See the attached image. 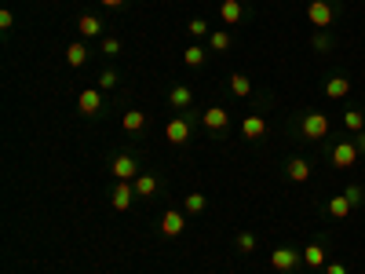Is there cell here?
<instances>
[{"instance_id": "obj_5", "label": "cell", "mask_w": 365, "mask_h": 274, "mask_svg": "<svg viewBox=\"0 0 365 274\" xmlns=\"http://www.w3.org/2000/svg\"><path fill=\"white\" fill-rule=\"evenodd\" d=\"M110 172H114V179H124V183H136L143 172H139V157L132 154V150H121V154H114V161H110Z\"/></svg>"}, {"instance_id": "obj_23", "label": "cell", "mask_w": 365, "mask_h": 274, "mask_svg": "<svg viewBox=\"0 0 365 274\" xmlns=\"http://www.w3.org/2000/svg\"><path fill=\"white\" fill-rule=\"evenodd\" d=\"M343 129H347L351 136L365 132V114L361 110H343Z\"/></svg>"}, {"instance_id": "obj_17", "label": "cell", "mask_w": 365, "mask_h": 274, "mask_svg": "<svg viewBox=\"0 0 365 274\" xmlns=\"http://www.w3.org/2000/svg\"><path fill=\"white\" fill-rule=\"evenodd\" d=\"M220 18H223L227 26L245 23V4H241V0H223V4H220Z\"/></svg>"}, {"instance_id": "obj_36", "label": "cell", "mask_w": 365, "mask_h": 274, "mask_svg": "<svg viewBox=\"0 0 365 274\" xmlns=\"http://www.w3.org/2000/svg\"><path fill=\"white\" fill-rule=\"evenodd\" d=\"M99 4H102V8H124L128 0H99Z\"/></svg>"}, {"instance_id": "obj_10", "label": "cell", "mask_w": 365, "mask_h": 274, "mask_svg": "<svg viewBox=\"0 0 365 274\" xmlns=\"http://www.w3.org/2000/svg\"><path fill=\"white\" fill-rule=\"evenodd\" d=\"M77 110H80L84 117H95V114L102 110V88H80V95H77Z\"/></svg>"}, {"instance_id": "obj_2", "label": "cell", "mask_w": 365, "mask_h": 274, "mask_svg": "<svg viewBox=\"0 0 365 274\" xmlns=\"http://www.w3.org/2000/svg\"><path fill=\"white\" fill-rule=\"evenodd\" d=\"M325 157H329V165H333V168H354L361 154H358L354 139H336V143H329V139H325Z\"/></svg>"}, {"instance_id": "obj_14", "label": "cell", "mask_w": 365, "mask_h": 274, "mask_svg": "<svg viewBox=\"0 0 365 274\" xmlns=\"http://www.w3.org/2000/svg\"><path fill=\"white\" fill-rule=\"evenodd\" d=\"M241 136H245V139H252V143L267 139V121H263L260 114H249V117L241 121Z\"/></svg>"}, {"instance_id": "obj_6", "label": "cell", "mask_w": 365, "mask_h": 274, "mask_svg": "<svg viewBox=\"0 0 365 274\" xmlns=\"http://www.w3.org/2000/svg\"><path fill=\"white\" fill-rule=\"evenodd\" d=\"M325 263H329V242H325V238H314L311 245H304V267H307L311 274L325 270Z\"/></svg>"}, {"instance_id": "obj_15", "label": "cell", "mask_w": 365, "mask_h": 274, "mask_svg": "<svg viewBox=\"0 0 365 274\" xmlns=\"http://www.w3.org/2000/svg\"><path fill=\"white\" fill-rule=\"evenodd\" d=\"M354 213V205L343 198V194H333V198H325V216L329 220H347Z\"/></svg>"}, {"instance_id": "obj_13", "label": "cell", "mask_w": 365, "mask_h": 274, "mask_svg": "<svg viewBox=\"0 0 365 274\" xmlns=\"http://www.w3.org/2000/svg\"><path fill=\"white\" fill-rule=\"evenodd\" d=\"M168 107L183 110V114L194 107V92H190V84H172V88H168Z\"/></svg>"}, {"instance_id": "obj_16", "label": "cell", "mask_w": 365, "mask_h": 274, "mask_svg": "<svg viewBox=\"0 0 365 274\" xmlns=\"http://www.w3.org/2000/svg\"><path fill=\"white\" fill-rule=\"evenodd\" d=\"M325 95H329V99H347V95H351V77H347V73H333V77L325 81Z\"/></svg>"}, {"instance_id": "obj_30", "label": "cell", "mask_w": 365, "mask_h": 274, "mask_svg": "<svg viewBox=\"0 0 365 274\" xmlns=\"http://www.w3.org/2000/svg\"><path fill=\"white\" fill-rule=\"evenodd\" d=\"M99 52H102L106 59H117V55H121V40H117V37H102Z\"/></svg>"}, {"instance_id": "obj_7", "label": "cell", "mask_w": 365, "mask_h": 274, "mask_svg": "<svg viewBox=\"0 0 365 274\" xmlns=\"http://www.w3.org/2000/svg\"><path fill=\"white\" fill-rule=\"evenodd\" d=\"M190 132H194V117H190V114L172 117V121L164 124V136H168V143H172V146H183V143L190 139Z\"/></svg>"}, {"instance_id": "obj_4", "label": "cell", "mask_w": 365, "mask_h": 274, "mask_svg": "<svg viewBox=\"0 0 365 274\" xmlns=\"http://www.w3.org/2000/svg\"><path fill=\"white\" fill-rule=\"evenodd\" d=\"M340 15V4L336 0H311L307 4V18L314 23V30H329Z\"/></svg>"}, {"instance_id": "obj_28", "label": "cell", "mask_w": 365, "mask_h": 274, "mask_svg": "<svg viewBox=\"0 0 365 274\" xmlns=\"http://www.w3.org/2000/svg\"><path fill=\"white\" fill-rule=\"evenodd\" d=\"M234 245H238V252H245V256H249V252H256V245H260V238H256L252 230H241V234L234 238Z\"/></svg>"}, {"instance_id": "obj_25", "label": "cell", "mask_w": 365, "mask_h": 274, "mask_svg": "<svg viewBox=\"0 0 365 274\" xmlns=\"http://www.w3.org/2000/svg\"><path fill=\"white\" fill-rule=\"evenodd\" d=\"M205 59H208V52H205L201 44H190V48L183 52V62H186L190 70H198V66H205Z\"/></svg>"}, {"instance_id": "obj_21", "label": "cell", "mask_w": 365, "mask_h": 274, "mask_svg": "<svg viewBox=\"0 0 365 274\" xmlns=\"http://www.w3.org/2000/svg\"><path fill=\"white\" fill-rule=\"evenodd\" d=\"M66 62H70L73 70H80L84 62H88V48H84V40H73V44L66 48Z\"/></svg>"}, {"instance_id": "obj_32", "label": "cell", "mask_w": 365, "mask_h": 274, "mask_svg": "<svg viewBox=\"0 0 365 274\" xmlns=\"http://www.w3.org/2000/svg\"><path fill=\"white\" fill-rule=\"evenodd\" d=\"M95 81H99V88H102V92H114V88H117V73H114V70H102Z\"/></svg>"}, {"instance_id": "obj_22", "label": "cell", "mask_w": 365, "mask_h": 274, "mask_svg": "<svg viewBox=\"0 0 365 274\" xmlns=\"http://www.w3.org/2000/svg\"><path fill=\"white\" fill-rule=\"evenodd\" d=\"M121 124H124V132H143L146 129V114L143 110H124Z\"/></svg>"}, {"instance_id": "obj_20", "label": "cell", "mask_w": 365, "mask_h": 274, "mask_svg": "<svg viewBox=\"0 0 365 274\" xmlns=\"http://www.w3.org/2000/svg\"><path fill=\"white\" fill-rule=\"evenodd\" d=\"M205 205H208V198H205L201 191H194V194H186V198H183V213H186V216H201V213H205Z\"/></svg>"}, {"instance_id": "obj_9", "label": "cell", "mask_w": 365, "mask_h": 274, "mask_svg": "<svg viewBox=\"0 0 365 274\" xmlns=\"http://www.w3.org/2000/svg\"><path fill=\"white\" fill-rule=\"evenodd\" d=\"M201 124H205L208 132H216V136H220V132H227V129H230V110H227V107H208V110L201 114Z\"/></svg>"}, {"instance_id": "obj_33", "label": "cell", "mask_w": 365, "mask_h": 274, "mask_svg": "<svg viewBox=\"0 0 365 274\" xmlns=\"http://www.w3.org/2000/svg\"><path fill=\"white\" fill-rule=\"evenodd\" d=\"M321 274H351V270H347V263H340V260H329V263H325V270H321Z\"/></svg>"}, {"instance_id": "obj_1", "label": "cell", "mask_w": 365, "mask_h": 274, "mask_svg": "<svg viewBox=\"0 0 365 274\" xmlns=\"http://www.w3.org/2000/svg\"><path fill=\"white\" fill-rule=\"evenodd\" d=\"M296 132L307 143H325L329 132H333V124L321 110H304V114H296Z\"/></svg>"}, {"instance_id": "obj_27", "label": "cell", "mask_w": 365, "mask_h": 274, "mask_svg": "<svg viewBox=\"0 0 365 274\" xmlns=\"http://www.w3.org/2000/svg\"><path fill=\"white\" fill-rule=\"evenodd\" d=\"M333 44H336V40H333L329 30H314V37H311V48H314V52L325 55V52H333Z\"/></svg>"}, {"instance_id": "obj_12", "label": "cell", "mask_w": 365, "mask_h": 274, "mask_svg": "<svg viewBox=\"0 0 365 274\" xmlns=\"http://www.w3.org/2000/svg\"><path fill=\"white\" fill-rule=\"evenodd\" d=\"M311 172H314V165H311L307 157H289V161H285V179H289V183H307Z\"/></svg>"}, {"instance_id": "obj_11", "label": "cell", "mask_w": 365, "mask_h": 274, "mask_svg": "<svg viewBox=\"0 0 365 274\" xmlns=\"http://www.w3.org/2000/svg\"><path fill=\"white\" fill-rule=\"evenodd\" d=\"M186 230V213H179V208H168V213L161 216V234L164 238H179Z\"/></svg>"}, {"instance_id": "obj_19", "label": "cell", "mask_w": 365, "mask_h": 274, "mask_svg": "<svg viewBox=\"0 0 365 274\" xmlns=\"http://www.w3.org/2000/svg\"><path fill=\"white\" fill-rule=\"evenodd\" d=\"M77 30H80V37H102L99 15H80V18H77Z\"/></svg>"}, {"instance_id": "obj_18", "label": "cell", "mask_w": 365, "mask_h": 274, "mask_svg": "<svg viewBox=\"0 0 365 274\" xmlns=\"http://www.w3.org/2000/svg\"><path fill=\"white\" fill-rule=\"evenodd\" d=\"M132 186H136V198H154L161 183H157V176H150V172H143V176H139V179H136Z\"/></svg>"}, {"instance_id": "obj_3", "label": "cell", "mask_w": 365, "mask_h": 274, "mask_svg": "<svg viewBox=\"0 0 365 274\" xmlns=\"http://www.w3.org/2000/svg\"><path fill=\"white\" fill-rule=\"evenodd\" d=\"M270 267L277 274H296L299 267H304V249H292V245H277L270 252Z\"/></svg>"}, {"instance_id": "obj_8", "label": "cell", "mask_w": 365, "mask_h": 274, "mask_svg": "<svg viewBox=\"0 0 365 274\" xmlns=\"http://www.w3.org/2000/svg\"><path fill=\"white\" fill-rule=\"evenodd\" d=\"M132 201H136V186L124 183V179H114V186H110V205L117 208V213H128Z\"/></svg>"}, {"instance_id": "obj_35", "label": "cell", "mask_w": 365, "mask_h": 274, "mask_svg": "<svg viewBox=\"0 0 365 274\" xmlns=\"http://www.w3.org/2000/svg\"><path fill=\"white\" fill-rule=\"evenodd\" d=\"M354 146H358V154L365 157V132H358V136H354Z\"/></svg>"}, {"instance_id": "obj_34", "label": "cell", "mask_w": 365, "mask_h": 274, "mask_svg": "<svg viewBox=\"0 0 365 274\" xmlns=\"http://www.w3.org/2000/svg\"><path fill=\"white\" fill-rule=\"evenodd\" d=\"M11 26H15V15L4 8V11H0V30H11Z\"/></svg>"}, {"instance_id": "obj_24", "label": "cell", "mask_w": 365, "mask_h": 274, "mask_svg": "<svg viewBox=\"0 0 365 274\" xmlns=\"http://www.w3.org/2000/svg\"><path fill=\"white\" fill-rule=\"evenodd\" d=\"M230 44H234L230 30H212V33H208V48H212V52H230Z\"/></svg>"}, {"instance_id": "obj_31", "label": "cell", "mask_w": 365, "mask_h": 274, "mask_svg": "<svg viewBox=\"0 0 365 274\" xmlns=\"http://www.w3.org/2000/svg\"><path fill=\"white\" fill-rule=\"evenodd\" d=\"M186 33H190V37H208L212 30H208V23H205V18L198 15V18H190V23H186Z\"/></svg>"}, {"instance_id": "obj_29", "label": "cell", "mask_w": 365, "mask_h": 274, "mask_svg": "<svg viewBox=\"0 0 365 274\" xmlns=\"http://www.w3.org/2000/svg\"><path fill=\"white\" fill-rule=\"evenodd\" d=\"M343 198H347L354 208H361V205H365V186H361V183H351V186H343Z\"/></svg>"}, {"instance_id": "obj_26", "label": "cell", "mask_w": 365, "mask_h": 274, "mask_svg": "<svg viewBox=\"0 0 365 274\" xmlns=\"http://www.w3.org/2000/svg\"><path fill=\"white\" fill-rule=\"evenodd\" d=\"M230 92L238 95V99H249L252 95V81L245 73H230Z\"/></svg>"}]
</instances>
